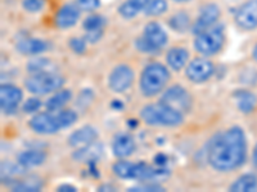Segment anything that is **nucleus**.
I'll use <instances>...</instances> for the list:
<instances>
[{
  "instance_id": "f257e3e1",
  "label": "nucleus",
  "mask_w": 257,
  "mask_h": 192,
  "mask_svg": "<svg viewBox=\"0 0 257 192\" xmlns=\"http://www.w3.org/2000/svg\"><path fill=\"white\" fill-rule=\"evenodd\" d=\"M207 162L217 172L239 168L247 158V140L240 127H231L215 134L208 142Z\"/></svg>"
},
{
  "instance_id": "f03ea898",
  "label": "nucleus",
  "mask_w": 257,
  "mask_h": 192,
  "mask_svg": "<svg viewBox=\"0 0 257 192\" xmlns=\"http://www.w3.org/2000/svg\"><path fill=\"white\" fill-rule=\"evenodd\" d=\"M170 80V72L164 64L151 63L146 66L141 74L139 86L144 96L151 98L164 90Z\"/></svg>"
},
{
  "instance_id": "7ed1b4c3",
  "label": "nucleus",
  "mask_w": 257,
  "mask_h": 192,
  "mask_svg": "<svg viewBox=\"0 0 257 192\" xmlns=\"http://www.w3.org/2000/svg\"><path fill=\"white\" fill-rule=\"evenodd\" d=\"M142 120L149 126H165V127H175L183 123L184 114L175 109L170 108L162 102L146 105L141 112Z\"/></svg>"
},
{
  "instance_id": "20e7f679",
  "label": "nucleus",
  "mask_w": 257,
  "mask_h": 192,
  "mask_svg": "<svg viewBox=\"0 0 257 192\" xmlns=\"http://www.w3.org/2000/svg\"><path fill=\"white\" fill-rule=\"evenodd\" d=\"M64 78L54 72H41L32 74L25 81L27 91L34 95H47L58 91L63 86Z\"/></svg>"
},
{
  "instance_id": "39448f33",
  "label": "nucleus",
  "mask_w": 257,
  "mask_h": 192,
  "mask_svg": "<svg viewBox=\"0 0 257 192\" xmlns=\"http://www.w3.org/2000/svg\"><path fill=\"white\" fill-rule=\"evenodd\" d=\"M224 45V27L216 26L198 34L194 40V49L202 56H211L221 50Z\"/></svg>"
},
{
  "instance_id": "423d86ee",
  "label": "nucleus",
  "mask_w": 257,
  "mask_h": 192,
  "mask_svg": "<svg viewBox=\"0 0 257 192\" xmlns=\"http://www.w3.org/2000/svg\"><path fill=\"white\" fill-rule=\"evenodd\" d=\"M30 128L32 131L39 134H53L63 130V123H62L59 112H49L47 113H39L34 116L29 122Z\"/></svg>"
},
{
  "instance_id": "0eeeda50",
  "label": "nucleus",
  "mask_w": 257,
  "mask_h": 192,
  "mask_svg": "<svg viewBox=\"0 0 257 192\" xmlns=\"http://www.w3.org/2000/svg\"><path fill=\"white\" fill-rule=\"evenodd\" d=\"M160 102L180 112L184 116L189 113L192 109V96L181 86H171L170 88H167L161 98Z\"/></svg>"
},
{
  "instance_id": "6e6552de",
  "label": "nucleus",
  "mask_w": 257,
  "mask_h": 192,
  "mask_svg": "<svg viewBox=\"0 0 257 192\" xmlns=\"http://www.w3.org/2000/svg\"><path fill=\"white\" fill-rule=\"evenodd\" d=\"M135 74L132 68L126 64H120L112 70L108 77V88L113 92H125L127 88H132Z\"/></svg>"
},
{
  "instance_id": "1a4fd4ad",
  "label": "nucleus",
  "mask_w": 257,
  "mask_h": 192,
  "mask_svg": "<svg viewBox=\"0 0 257 192\" xmlns=\"http://www.w3.org/2000/svg\"><path fill=\"white\" fill-rule=\"evenodd\" d=\"M213 72H215V67L212 62L206 58L193 59L185 70L188 80L194 84H203L208 81L212 77Z\"/></svg>"
},
{
  "instance_id": "9d476101",
  "label": "nucleus",
  "mask_w": 257,
  "mask_h": 192,
  "mask_svg": "<svg viewBox=\"0 0 257 192\" xmlns=\"http://www.w3.org/2000/svg\"><path fill=\"white\" fill-rule=\"evenodd\" d=\"M22 98V90L15 84H7L0 86V109L7 116H12L17 112Z\"/></svg>"
},
{
  "instance_id": "9b49d317",
  "label": "nucleus",
  "mask_w": 257,
  "mask_h": 192,
  "mask_svg": "<svg viewBox=\"0 0 257 192\" xmlns=\"http://www.w3.org/2000/svg\"><path fill=\"white\" fill-rule=\"evenodd\" d=\"M220 17V9L216 4H207L203 8L201 9L199 12L198 18L196 20L194 24L192 26V32L193 34H201V32H205L206 30L213 27V24H216L217 20Z\"/></svg>"
},
{
  "instance_id": "f8f14e48",
  "label": "nucleus",
  "mask_w": 257,
  "mask_h": 192,
  "mask_svg": "<svg viewBox=\"0 0 257 192\" xmlns=\"http://www.w3.org/2000/svg\"><path fill=\"white\" fill-rule=\"evenodd\" d=\"M235 22L243 30H254L257 27V0H248L235 12Z\"/></svg>"
},
{
  "instance_id": "ddd939ff",
  "label": "nucleus",
  "mask_w": 257,
  "mask_h": 192,
  "mask_svg": "<svg viewBox=\"0 0 257 192\" xmlns=\"http://www.w3.org/2000/svg\"><path fill=\"white\" fill-rule=\"evenodd\" d=\"M143 38L147 41V44L151 46V49L153 50V54L160 52L167 44L166 31L157 22H149L144 27Z\"/></svg>"
},
{
  "instance_id": "4468645a",
  "label": "nucleus",
  "mask_w": 257,
  "mask_h": 192,
  "mask_svg": "<svg viewBox=\"0 0 257 192\" xmlns=\"http://www.w3.org/2000/svg\"><path fill=\"white\" fill-rule=\"evenodd\" d=\"M103 155V145L98 142H91L82 148H77L72 154V158L79 163H96Z\"/></svg>"
},
{
  "instance_id": "2eb2a0df",
  "label": "nucleus",
  "mask_w": 257,
  "mask_h": 192,
  "mask_svg": "<svg viewBox=\"0 0 257 192\" xmlns=\"http://www.w3.org/2000/svg\"><path fill=\"white\" fill-rule=\"evenodd\" d=\"M98 138V131L93 126H84L79 128L68 137V145L72 148H82L89 144L94 142Z\"/></svg>"
},
{
  "instance_id": "dca6fc26",
  "label": "nucleus",
  "mask_w": 257,
  "mask_h": 192,
  "mask_svg": "<svg viewBox=\"0 0 257 192\" xmlns=\"http://www.w3.org/2000/svg\"><path fill=\"white\" fill-rule=\"evenodd\" d=\"M80 17V10L77 6L67 4L63 6L56 16V24L59 28H70L73 24H76Z\"/></svg>"
},
{
  "instance_id": "f3484780",
  "label": "nucleus",
  "mask_w": 257,
  "mask_h": 192,
  "mask_svg": "<svg viewBox=\"0 0 257 192\" xmlns=\"http://www.w3.org/2000/svg\"><path fill=\"white\" fill-rule=\"evenodd\" d=\"M135 141L130 134H121L116 137L112 144V152L116 158H127L135 152Z\"/></svg>"
},
{
  "instance_id": "a211bd4d",
  "label": "nucleus",
  "mask_w": 257,
  "mask_h": 192,
  "mask_svg": "<svg viewBox=\"0 0 257 192\" xmlns=\"http://www.w3.org/2000/svg\"><path fill=\"white\" fill-rule=\"evenodd\" d=\"M189 59V52L184 48L175 46L170 49L166 54V63L171 70H180L187 66Z\"/></svg>"
},
{
  "instance_id": "6ab92c4d",
  "label": "nucleus",
  "mask_w": 257,
  "mask_h": 192,
  "mask_svg": "<svg viewBox=\"0 0 257 192\" xmlns=\"http://www.w3.org/2000/svg\"><path fill=\"white\" fill-rule=\"evenodd\" d=\"M7 180H13L11 188H12V191L17 192H38L43 187V182L38 176H29L25 180H11V178H8Z\"/></svg>"
},
{
  "instance_id": "aec40b11",
  "label": "nucleus",
  "mask_w": 257,
  "mask_h": 192,
  "mask_svg": "<svg viewBox=\"0 0 257 192\" xmlns=\"http://www.w3.org/2000/svg\"><path fill=\"white\" fill-rule=\"evenodd\" d=\"M16 48L24 56H38L48 49V44L39 38H25L20 41Z\"/></svg>"
},
{
  "instance_id": "412c9836",
  "label": "nucleus",
  "mask_w": 257,
  "mask_h": 192,
  "mask_svg": "<svg viewBox=\"0 0 257 192\" xmlns=\"http://www.w3.org/2000/svg\"><path fill=\"white\" fill-rule=\"evenodd\" d=\"M47 159V154L38 148H31V150H26L22 152L18 155V163L21 166H24L25 168H31V166H38L44 163Z\"/></svg>"
},
{
  "instance_id": "4be33fe9",
  "label": "nucleus",
  "mask_w": 257,
  "mask_h": 192,
  "mask_svg": "<svg viewBox=\"0 0 257 192\" xmlns=\"http://www.w3.org/2000/svg\"><path fill=\"white\" fill-rule=\"evenodd\" d=\"M234 99L237 102V106L242 113H251L256 108V95L247 90H239L234 92Z\"/></svg>"
},
{
  "instance_id": "5701e85b",
  "label": "nucleus",
  "mask_w": 257,
  "mask_h": 192,
  "mask_svg": "<svg viewBox=\"0 0 257 192\" xmlns=\"http://www.w3.org/2000/svg\"><path fill=\"white\" fill-rule=\"evenodd\" d=\"M229 190L233 192H254L257 191V177L252 173L243 174L234 180Z\"/></svg>"
},
{
  "instance_id": "b1692460",
  "label": "nucleus",
  "mask_w": 257,
  "mask_h": 192,
  "mask_svg": "<svg viewBox=\"0 0 257 192\" xmlns=\"http://www.w3.org/2000/svg\"><path fill=\"white\" fill-rule=\"evenodd\" d=\"M151 0H126L118 8V13L123 18H134L139 12L144 10Z\"/></svg>"
},
{
  "instance_id": "393cba45",
  "label": "nucleus",
  "mask_w": 257,
  "mask_h": 192,
  "mask_svg": "<svg viewBox=\"0 0 257 192\" xmlns=\"http://www.w3.org/2000/svg\"><path fill=\"white\" fill-rule=\"evenodd\" d=\"M72 98V92L67 88H63V90H58L52 98L47 100L45 102V108L49 112H57L61 108H63L64 105L67 104L68 102Z\"/></svg>"
},
{
  "instance_id": "a878e982",
  "label": "nucleus",
  "mask_w": 257,
  "mask_h": 192,
  "mask_svg": "<svg viewBox=\"0 0 257 192\" xmlns=\"http://www.w3.org/2000/svg\"><path fill=\"white\" fill-rule=\"evenodd\" d=\"M169 26L176 32H185L190 27L189 17L185 12H179L169 20Z\"/></svg>"
},
{
  "instance_id": "bb28decb",
  "label": "nucleus",
  "mask_w": 257,
  "mask_h": 192,
  "mask_svg": "<svg viewBox=\"0 0 257 192\" xmlns=\"http://www.w3.org/2000/svg\"><path fill=\"white\" fill-rule=\"evenodd\" d=\"M105 24V20L103 16H98V14H93L89 16L84 20L82 22V27L86 32H91V31H102L103 27Z\"/></svg>"
},
{
  "instance_id": "cd10ccee",
  "label": "nucleus",
  "mask_w": 257,
  "mask_h": 192,
  "mask_svg": "<svg viewBox=\"0 0 257 192\" xmlns=\"http://www.w3.org/2000/svg\"><path fill=\"white\" fill-rule=\"evenodd\" d=\"M53 64L52 62L48 60L45 58H34L32 60L29 62L27 64V70L32 74L35 73H41V72H50L48 70V68H52Z\"/></svg>"
},
{
  "instance_id": "c85d7f7f",
  "label": "nucleus",
  "mask_w": 257,
  "mask_h": 192,
  "mask_svg": "<svg viewBox=\"0 0 257 192\" xmlns=\"http://www.w3.org/2000/svg\"><path fill=\"white\" fill-rule=\"evenodd\" d=\"M167 10L166 0H151L146 6L144 12L147 16H160Z\"/></svg>"
},
{
  "instance_id": "c756f323",
  "label": "nucleus",
  "mask_w": 257,
  "mask_h": 192,
  "mask_svg": "<svg viewBox=\"0 0 257 192\" xmlns=\"http://www.w3.org/2000/svg\"><path fill=\"white\" fill-rule=\"evenodd\" d=\"M130 166H132V162L127 160H118L112 166L114 174L121 180H128L130 178Z\"/></svg>"
},
{
  "instance_id": "7c9ffc66",
  "label": "nucleus",
  "mask_w": 257,
  "mask_h": 192,
  "mask_svg": "<svg viewBox=\"0 0 257 192\" xmlns=\"http://www.w3.org/2000/svg\"><path fill=\"white\" fill-rule=\"evenodd\" d=\"M130 192H164L165 191V187L161 186L160 184L157 182H148V184H138V186L134 187H130L127 190Z\"/></svg>"
},
{
  "instance_id": "2f4dec72",
  "label": "nucleus",
  "mask_w": 257,
  "mask_h": 192,
  "mask_svg": "<svg viewBox=\"0 0 257 192\" xmlns=\"http://www.w3.org/2000/svg\"><path fill=\"white\" fill-rule=\"evenodd\" d=\"M45 0H22V6L26 9L27 12L36 13L40 12L44 8Z\"/></svg>"
},
{
  "instance_id": "473e14b6",
  "label": "nucleus",
  "mask_w": 257,
  "mask_h": 192,
  "mask_svg": "<svg viewBox=\"0 0 257 192\" xmlns=\"http://www.w3.org/2000/svg\"><path fill=\"white\" fill-rule=\"evenodd\" d=\"M40 108H41V100L39 99V98H30V99L26 100L24 106H22L25 113H29V114L36 113Z\"/></svg>"
},
{
  "instance_id": "72a5a7b5",
  "label": "nucleus",
  "mask_w": 257,
  "mask_h": 192,
  "mask_svg": "<svg viewBox=\"0 0 257 192\" xmlns=\"http://www.w3.org/2000/svg\"><path fill=\"white\" fill-rule=\"evenodd\" d=\"M70 48L73 52L82 54L86 50V40L81 38H72L70 40Z\"/></svg>"
},
{
  "instance_id": "f704fd0d",
  "label": "nucleus",
  "mask_w": 257,
  "mask_h": 192,
  "mask_svg": "<svg viewBox=\"0 0 257 192\" xmlns=\"http://www.w3.org/2000/svg\"><path fill=\"white\" fill-rule=\"evenodd\" d=\"M76 6L85 12H93L99 6V0H76Z\"/></svg>"
},
{
  "instance_id": "c9c22d12",
  "label": "nucleus",
  "mask_w": 257,
  "mask_h": 192,
  "mask_svg": "<svg viewBox=\"0 0 257 192\" xmlns=\"http://www.w3.org/2000/svg\"><path fill=\"white\" fill-rule=\"evenodd\" d=\"M102 35H103V30L102 31L86 32V35H85V40L89 41V42H96L98 40H100Z\"/></svg>"
},
{
  "instance_id": "e433bc0d",
  "label": "nucleus",
  "mask_w": 257,
  "mask_h": 192,
  "mask_svg": "<svg viewBox=\"0 0 257 192\" xmlns=\"http://www.w3.org/2000/svg\"><path fill=\"white\" fill-rule=\"evenodd\" d=\"M167 156L165 154H157L155 156V163L157 164L158 166H164L165 164L167 163Z\"/></svg>"
},
{
  "instance_id": "4c0bfd02",
  "label": "nucleus",
  "mask_w": 257,
  "mask_h": 192,
  "mask_svg": "<svg viewBox=\"0 0 257 192\" xmlns=\"http://www.w3.org/2000/svg\"><path fill=\"white\" fill-rule=\"evenodd\" d=\"M58 192H77V188L72 184H61V186L57 188Z\"/></svg>"
},
{
  "instance_id": "58836bf2",
  "label": "nucleus",
  "mask_w": 257,
  "mask_h": 192,
  "mask_svg": "<svg viewBox=\"0 0 257 192\" xmlns=\"http://www.w3.org/2000/svg\"><path fill=\"white\" fill-rule=\"evenodd\" d=\"M111 108L113 109V110H122L123 102H121V100H113V102H111Z\"/></svg>"
},
{
  "instance_id": "ea45409f",
  "label": "nucleus",
  "mask_w": 257,
  "mask_h": 192,
  "mask_svg": "<svg viewBox=\"0 0 257 192\" xmlns=\"http://www.w3.org/2000/svg\"><path fill=\"white\" fill-rule=\"evenodd\" d=\"M98 191L100 192H104V191H116V188H114L112 184H103V186H100L99 188H98Z\"/></svg>"
},
{
  "instance_id": "a19ab883",
  "label": "nucleus",
  "mask_w": 257,
  "mask_h": 192,
  "mask_svg": "<svg viewBox=\"0 0 257 192\" xmlns=\"http://www.w3.org/2000/svg\"><path fill=\"white\" fill-rule=\"evenodd\" d=\"M138 123H139V122H138V120H135V118H132V120H127V123H126V124H127L128 128H133V130H134V128L138 126Z\"/></svg>"
},
{
  "instance_id": "79ce46f5",
  "label": "nucleus",
  "mask_w": 257,
  "mask_h": 192,
  "mask_svg": "<svg viewBox=\"0 0 257 192\" xmlns=\"http://www.w3.org/2000/svg\"><path fill=\"white\" fill-rule=\"evenodd\" d=\"M252 163H253L254 168L257 169V145L253 148V154H252Z\"/></svg>"
},
{
  "instance_id": "37998d69",
  "label": "nucleus",
  "mask_w": 257,
  "mask_h": 192,
  "mask_svg": "<svg viewBox=\"0 0 257 192\" xmlns=\"http://www.w3.org/2000/svg\"><path fill=\"white\" fill-rule=\"evenodd\" d=\"M252 58L257 62V44H256V46H254L253 52H252Z\"/></svg>"
},
{
  "instance_id": "c03bdc74",
  "label": "nucleus",
  "mask_w": 257,
  "mask_h": 192,
  "mask_svg": "<svg viewBox=\"0 0 257 192\" xmlns=\"http://www.w3.org/2000/svg\"><path fill=\"white\" fill-rule=\"evenodd\" d=\"M176 3H184V2H189V0H174Z\"/></svg>"
}]
</instances>
